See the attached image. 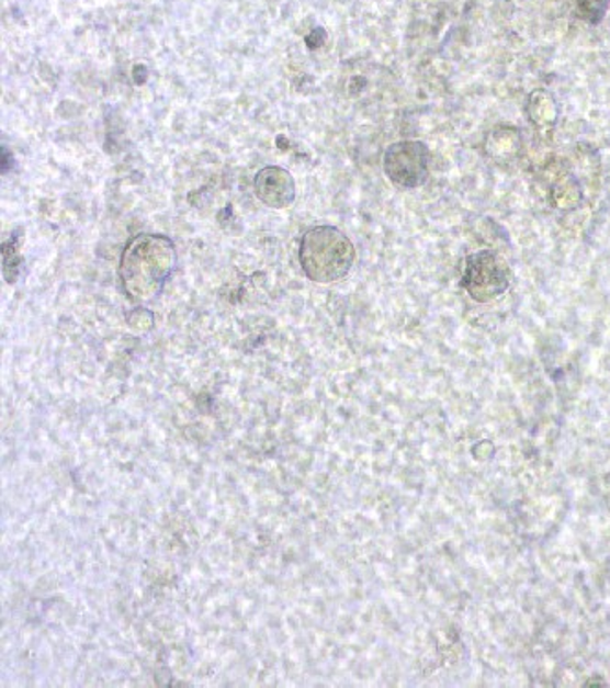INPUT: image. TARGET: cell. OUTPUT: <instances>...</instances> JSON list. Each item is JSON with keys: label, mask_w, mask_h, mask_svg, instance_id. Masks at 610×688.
<instances>
[{"label": "cell", "mask_w": 610, "mask_h": 688, "mask_svg": "<svg viewBox=\"0 0 610 688\" xmlns=\"http://www.w3.org/2000/svg\"><path fill=\"white\" fill-rule=\"evenodd\" d=\"M174 243L161 234H138L127 243L120 261L123 291L134 303L152 302L177 269Z\"/></svg>", "instance_id": "1"}, {"label": "cell", "mask_w": 610, "mask_h": 688, "mask_svg": "<svg viewBox=\"0 0 610 688\" xmlns=\"http://www.w3.org/2000/svg\"><path fill=\"white\" fill-rule=\"evenodd\" d=\"M431 151L423 142L404 140L388 146L383 155V171L396 188L415 190L429 179Z\"/></svg>", "instance_id": "3"}, {"label": "cell", "mask_w": 610, "mask_h": 688, "mask_svg": "<svg viewBox=\"0 0 610 688\" xmlns=\"http://www.w3.org/2000/svg\"><path fill=\"white\" fill-rule=\"evenodd\" d=\"M462 285L473 300L481 303L492 302L508 291L510 272L494 252L483 250L466 259Z\"/></svg>", "instance_id": "4"}, {"label": "cell", "mask_w": 610, "mask_h": 688, "mask_svg": "<svg viewBox=\"0 0 610 688\" xmlns=\"http://www.w3.org/2000/svg\"><path fill=\"white\" fill-rule=\"evenodd\" d=\"M555 116H557V109H555L552 95L546 94L543 90H538L530 95L528 119L532 124L539 125V127H550L554 124Z\"/></svg>", "instance_id": "6"}, {"label": "cell", "mask_w": 610, "mask_h": 688, "mask_svg": "<svg viewBox=\"0 0 610 688\" xmlns=\"http://www.w3.org/2000/svg\"><path fill=\"white\" fill-rule=\"evenodd\" d=\"M354 261V245L336 226L319 224L306 229L301 237V269L314 283L328 285L343 280L350 274Z\"/></svg>", "instance_id": "2"}, {"label": "cell", "mask_w": 610, "mask_h": 688, "mask_svg": "<svg viewBox=\"0 0 610 688\" xmlns=\"http://www.w3.org/2000/svg\"><path fill=\"white\" fill-rule=\"evenodd\" d=\"M253 191L257 199L272 210H286L297 196L294 177L281 166L262 168L253 179Z\"/></svg>", "instance_id": "5"}]
</instances>
